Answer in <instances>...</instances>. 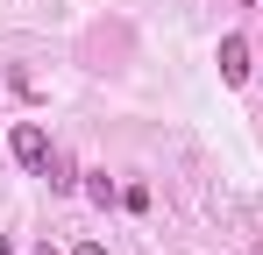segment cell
Returning <instances> with one entry per match:
<instances>
[{"instance_id": "8992f818", "label": "cell", "mask_w": 263, "mask_h": 255, "mask_svg": "<svg viewBox=\"0 0 263 255\" xmlns=\"http://www.w3.org/2000/svg\"><path fill=\"white\" fill-rule=\"evenodd\" d=\"M36 255H57V248H50V241H43V248H36Z\"/></svg>"}, {"instance_id": "277c9868", "label": "cell", "mask_w": 263, "mask_h": 255, "mask_svg": "<svg viewBox=\"0 0 263 255\" xmlns=\"http://www.w3.org/2000/svg\"><path fill=\"white\" fill-rule=\"evenodd\" d=\"M43 177H50V192H71V184H79V170L64 163V156H57V149H50V163H43Z\"/></svg>"}, {"instance_id": "7a4b0ae2", "label": "cell", "mask_w": 263, "mask_h": 255, "mask_svg": "<svg viewBox=\"0 0 263 255\" xmlns=\"http://www.w3.org/2000/svg\"><path fill=\"white\" fill-rule=\"evenodd\" d=\"M220 78H228V85L249 78V42H242V36H220Z\"/></svg>"}, {"instance_id": "52a82bcc", "label": "cell", "mask_w": 263, "mask_h": 255, "mask_svg": "<svg viewBox=\"0 0 263 255\" xmlns=\"http://www.w3.org/2000/svg\"><path fill=\"white\" fill-rule=\"evenodd\" d=\"M0 255H14V248H7V241H0Z\"/></svg>"}, {"instance_id": "3957f363", "label": "cell", "mask_w": 263, "mask_h": 255, "mask_svg": "<svg viewBox=\"0 0 263 255\" xmlns=\"http://www.w3.org/2000/svg\"><path fill=\"white\" fill-rule=\"evenodd\" d=\"M86 199H92V206H114L121 192H114V177H107V170H86Z\"/></svg>"}, {"instance_id": "5b68a950", "label": "cell", "mask_w": 263, "mask_h": 255, "mask_svg": "<svg viewBox=\"0 0 263 255\" xmlns=\"http://www.w3.org/2000/svg\"><path fill=\"white\" fill-rule=\"evenodd\" d=\"M79 255H107V248H100V241H79Z\"/></svg>"}, {"instance_id": "6da1fadb", "label": "cell", "mask_w": 263, "mask_h": 255, "mask_svg": "<svg viewBox=\"0 0 263 255\" xmlns=\"http://www.w3.org/2000/svg\"><path fill=\"white\" fill-rule=\"evenodd\" d=\"M7 149H14V163H22V170H36V177H43V163H50V135H43V121H14Z\"/></svg>"}, {"instance_id": "ba28073f", "label": "cell", "mask_w": 263, "mask_h": 255, "mask_svg": "<svg viewBox=\"0 0 263 255\" xmlns=\"http://www.w3.org/2000/svg\"><path fill=\"white\" fill-rule=\"evenodd\" d=\"M249 255H263V241H256V248H249Z\"/></svg>"}, {"instance_id": "9c48e42d", "label": "cell", "mask_w": 263, "mask_h": 255, "mask_svg": "<svg viewBox=\"0 0 263 255\" xmlns=\"http://www.w3.org/2000/svg\"><path fill=\"white\" fill-rule=\"evenodd\" d=\"M242 7H249V0H242Z\"/></svg>"}]
</instances>
